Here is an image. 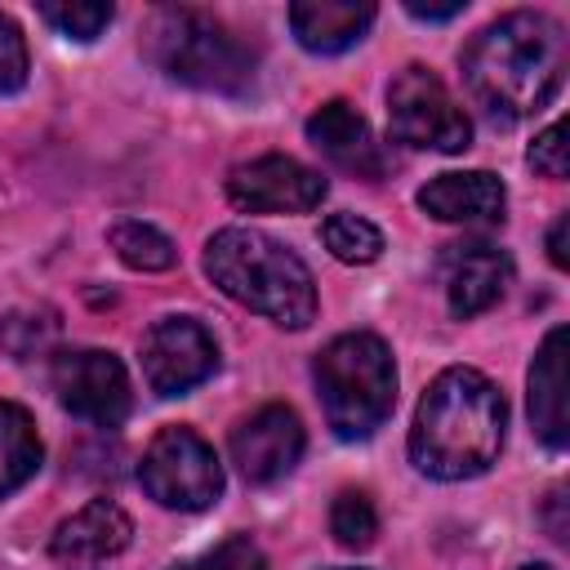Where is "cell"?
Listing matches in <instances>:
<instances>
[{
  "label": "cell",
  "instance_id": "cell-17",
  "mask_svg": "<svg viewBox=\"0 0 570 570\" xmlns=\"http://www.w3.org/2000/svg\"><path fill=\"white\" fill-rule=\"evenodd\" d=\"M374 22V4L365 0H298L289 4V27L303 49L312 53H338L356 45Z\"/></svg>",
  "mask_w": 570,
  "mask_h": 570
},
{
  "label": "cell",
  "instance_id": "cell-18",
  "mask_svg": "<svg viewBox=\"0 0 570 570\" xmlns=\"http://www.w3.org/2000/svg\"><path fill=\"white\" fill-rule=\"evenodd\" d=\"M40 454L45 450H40L31 414L22 405H13V401H0V499L36 476Z\"/></svg>",
  "mask_w": 570,
  "mask_h": 570
},
{
  "label": "cell",
  "instance_id": "cell-2",
  "mask_svg": "<svg viewBox=\"0 0 570 570\" xmlns=\"http://www.w3.org/2000/svg\"><path fill=\"white\" fill-rule=\"evenodd\" d=\"M503 428H508L503 392L485 374L454 365L428 383L414 410L410 459L419 472L436 481L481 476L499 459Z\"/></svg>",
  "mask_w": 570,
  "mask_h": 570
},
{
  "label": "cell",
  "instance_id": "cell-29",
  "mask_svg": "<svg viewBox=\"0 0 570 570\" xmlns=\"http://www.w3.org/2000/svg\"><path fill=\"white\" fill-rule=\"evenodd\" d=\"M548 503H552V512H548V530H552V539H566V521H561V503H566V494L552 490Z\"/></svg>",
  "mask_w": 570,
  "mask_h": 570
},
{
  "label": "cell",
  "instance_id": "cell-23",
  "mask_svg": "<svg viewBox=\"0 0 570 570\" xmlns=\"http://www.w3.org/2000/svg\"><path fill=\"white\" fill-rule=\"evenodd\" d=\"M40 18L71 36V40H94L107 22H111V4H94V0H40Z\"/></svg>",
  "mask_w": 570,
  "mask_h": 570
},
{
  "label": "cell",
  "instance_id": "cell-16",
  "mask_svg": "<svg viewBox=\"0 0 570 570\" xmlns=\"http://www.w3.org/2000/svg\"><path fill=\"white\" fill-rule=\"evenodd\" d=\"M566 343H570V334H566V325H557L530 365V423L548 450H566V436H570V423H566Z\"/></svg>",
  "mask_w": 570,
  "mask_h": 570
},
{
  "label": "cell",
  "instance_id": "cell-20",
  "mask_svg": "<svg viewBox=\"0 0 570 570\" xmlns=\"http://www.w3.org/2000/svg\"><path fill=\"white\" fill-rule=\"evenodd\" d=\"M321 240L338 263H374L383 254V232L361 214H330L321 227Z\"/></svg>",
  "mask_w": 570,
  "mask_h": 570
},
{
  "label": "cell",
  "instance_id": "cell-4",
  "mask_svg": "<svg viewBox=\"0 0 570 570\" xmlns=\"http://www.w3.org/2000/svg\"><path fill=\"white\" fill-rule=\"evenodd\" d=\"M142 45L147 58L191 85V89H209V94H245L254 85V49L214 13L191 9V4H169L156 9L142 27Z\"/></svg>",
  "mask_w": 570,
  "mask_h": 570
},
{
  "label": "cell",
  "instance_id": "cell-8",
  "mask_svg": "<svg viewBox=\"0 0 570 570\" xmlns=\"http://www.w3.org/2000/svg\"><path fill=\"white\" fill-rule=\"evenodd\" d=\"M49 379H53L62 410H71L76 419H89L98 428H116L129 419L134 392H129V374L116 352H102V347L58 352Z\"/></svg>",
  "mask_w": 570,
  "mask_h": 570
},
{
  "label": "cell",
  "instance_id": "cell-21",
  "mask_svg": "<svg viewBox=\"0 0 570 570\" xmlns=\"http://www.w3.org/2000/svg\"><path fill=\"white\" fill-rule=\"evenodd\" d=\"M330 534L343 548H370L379 534V512L370 503L365 490H338L334 508H330Z\"/></svg>",
  "mask_w": 570,
  "mask_h": 570
},
{
  "label": "cell",
  "instance_id": "cell-5",
  "mask_svg": "<svg viewBox=\"0 0 570 570\" xmlns=\"http://www.w3.org/2000/svg\"><path fill=\"white\" fill-rule=\"evenodd\" d=\"M325 423L343 441H361L396 405V365L383 338L374 334H338L316 352L312 365Z\"/></svg>",
  "mask_w": 570,
  "mask_h": 570
},
{
  "label": "cell",
  "instance_id": "cell-1",
  "mask_svg": "<svg viewBox=\"0 0 570 570\" xmlns=\"http://www.w3.org/2000/svg\"><path fill=\"white\" fill-rule=\"evenodd\" d=\"M566 76V31L534 9H512L481 27L463 49L472 98L503 125L548 107Z\"/></svg>",
  "mask_w": 570,
  "mask_h": 570
},
{
  "label": "cell",
  "instance_id": "cell-30",
  "mask_svg": "<svg viewBox=\"0 0 570 570\" xmlns=\"http://www.w3.org/2000/svg\"><path fill=\"white\" fill-rule=\"evenodd\" d=\"M521 570H552V566H521Z\"/></svg>",
  "mask_w": 570,
  "mask_h": 570
},
{
  "label": "cell",
  "instance_id": "cell-22",
  "mask_svg": "<svg viewBox=\"0 0 570 570\" xmlns=\"http://www.w3.org/2000/svg\"><path fill=\"white\" fill-rule=\"evenodd\" d=\"M53 338H58L53 312H9V316H0V347L13 361H31L36 352L53 347Z\"/></svg>",
  "mask_w": 570,
  "mask_h": 570
},
{
  "label": "cell",
  "instance_id": "cell-27",
  "mask_svg": "<svg viewBox=\"0 0 570 570\" xmlns=\"http://www.w3.org/2000/svg\"><path fill=\"white\" fill-rule=\"evenodd\" d=\"M405 9L414 18H428V22H445L454 13H463V0H445V4H423V0H405Z\"/></svg>",
  "mask_w": 570,
  "mask_h": 570
},
{
  "label": "cell",
  "instance_id": "cell-3",
  "mask_svg": "<svg viewBox=\"0 0 570 570\" xmlns=\"http://www.w3.org/2000/svg\"><path fill=\"white\" fill-rule=\"evenodd\" d=\"M205 276L227 298L285 330H303L316 316V281L307 263L267 232L254 227L214 232L205 245Z\"/></svg>",
  "mask_w": 570,
  "mask_h": 570
},
{
  "label": "cell",
  "instance_id": "cell-9",
  "mask_svg": "<svg viewBox=\"0 0 570 570\" xmlns=\"http://www.w3.org/2000/svg\"><path fill=\"white\" fill-rule=\"evenodd\" d=\"M218 370L214 334L191 316H165L142 338V374L156 396H183Z\"/></svg>",
  "mask_w": 570,
  "mask_h": 570
},
{
  "label": "cell",
  "instance_id": "cell-7",
  "mask_svg": "<svg viewBox=\"0 0 570 570\" xmlns=\"http://www.w3.org/2000/svg\"><path fill=\"white\" fill-rule=\"evenodd\" d=\"M387 125L392 138L405 147H428V151H463L472 142V125L441 85L436 71L410 62L392 76L387 85Z\"/></svg>",
  "mask_w": 570,
  "mask_h": 570
},
{
  "label": "cell",
  "instance_id": "cell-26",
  "mask_svg": "<svg viewBox=\"0 0 570 570\" xmlns=\"http://www.w3.org/2000/svg\"><path fill=\"white\" fill-rule=\"evenodd\" d=\"M530 165H534L543 178H566V169H570V156H566V120L548 125V129L534 138Z\"/></svg>",
  "mask_w": 570,
  "mask_h": 570
},
{
  "label": "cell",
  "instance_id": "cell-24",
  "mask_svg": "<svg viewBox=\"0 0 570 570\" xmlns=\"http://www.w3.org/2000/svg\"><path fill=\"white\" fill-rule=\"evenodd\" d=\"M174 570H267V561H263L258 543H249L245 534H232L218 548H209V552H200V557H191Z\"/></svg>",
  "mask_w": 570,
  "mask_h": 570
},
{
  "label": "cell",
  "instance_id": "cell-12",
  "mask_svg": "<svg viewBox=\"0 0 570 570\" xmlns=\"http://www.w3.org/2000/svg\"><path fill=\"white\" fill-rule=\"evenodd\" d=\"M441 285L450 298L454 316H476L490 303H499V294L512 281V263L499 245L490 240H454L441 249Z\"/></svg>",
  "mask_w": 570,
  "mask_h": 570
},
{
  "label": "cell",
  "instance_id": "cell-10",
  "mask_svg": "<svg viewBox=\"0 0 570 570\" xmlns=\"http://www.w3.org/2000/svg\"><path fill=\"white\" fill-rule=\"evenodd\" d=\"M325 191V178L294 156H258L227 174V200L245 214H307Z\"/></svg>",
  "mask_w": 570,
  "mask_h": 570
},
{
  "label": "cell",
  "instance_id": "cell-13",
  "mask_svg": "<svg viewBox=\"0 0 570 570\" xmlns=\"http://www.w3.org/2000/svg\"><path fill=\"white\" fill-rule=\"evenodd\" d=\"M129 539H134V521L125 517V508L111 499H94L53 530L49 552L58 570H98L102 561L120 557Z\"/></svg>",
  "mask_w": 570,
  "mask_h": 570
},
{
  "label": "cell",
  "instance_id": "cell-11",
  "mask_svg": "<svg viewBox=\"0 0 570 570\" xmlns=\"http://www.w3.org/2000/svg\"><path fill=\"white\" fill-rule=\"evenodd\" d=\"M227 445H232V463L240 468V476L254 485H267V481H281L298 463L303 423L289 405H263L232 428Z\"/></svg>",
  "mask_w": 570,
  "mask_h": 570
},
{
  "label": "cell",
  "instance_id": "cell-25",
  "mask_svg": "<svg viewBox=\"0 0 570 570\" xmlns=\"http://www.w3.org/2000/svg\"><path fill=\"white\" fill-rule=\"evenodd\" d=\"M27 85V40L9 13H0V94H18Z\"/></svg>",
  "mask_w": 570,
  "mask_h": 570
},
{
  "label": "cell",
  "instance_id": "cell-15",
  "mask_svg": "<svg viewBox=\"0 0 570 570\" xmlns=\"http://www.w3.org/2000/svg\"><path fill=\"white\" fill-rule=\"evenodd\" d=\"M503 205H508V191L485 169L436 174L428 187H419V209L441 223H499Z\"/></svg>",
  "mask_w": 570,
  "mask_h": 570
},
{
  "label": "cell",
  "instance_id": "cell-6",
  "mask_svg": "<svg viewBox=\"0 0 570 570\" xmlns=\"http://www.w3.org/2000/svg\"><path fill=\"white\" fill-rule=\"evenodd\" d=\"M138 481L160 508L200 512L223 494V463L214 445L191 428H160L142 450Z\"/></svg>",
  "mask_w": 570,
  "mask_h": 570
},
{
  "label": "cell",
  "instance_id": "cell-28",
  "mask_svg": "<svg viewBox=\"0 0 570 570\" xmlns=\"http://www.w3.org/2000/svg\"><path fill=\"white\" fill-rule=\"evenodd\" d=\"M566 227H570V214H561V218L552 223V232H548V258H552L557 267L570 263V258H566Z\"/></svg>",
  "mask_w": 570,
  "mask_h": 570
},
{
  "label": "cell",
  "instance_id": "cell-19",
  "mask_svg": "<svg viewBox=\"0 0 570 570\" xmlns=\"http://www.w3.org/2000/svg\"><path fill=\"white\" fill-rule=\"evenodd\" d=\"M107 240H111L116 258H120L125 267H134V272H165V267H174V258H178L174 240H169L160 227L142 223V218H120V223H111Z\"/></svg>",
  "mask_w": 570,
  "mask_h": 570
},
{
  "label": "cell",
  "instance_id": "cell-14",
  "mask_svg": "<svg viewBox=\"0 0 570 570\" xmlns=\"http://www.w3.org/2000/svg\"><path fill=\"white\" fill-rule=\"evenodd\" d=\"M307 138L330 165H338L356 178H383V169H387V156L374 142V129L365 125V116L338 98L307 116Z\"/></svg>",
  "mask_w": 570,
  "mask_h": 570
}]
</instances>
